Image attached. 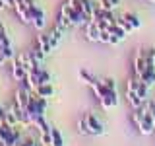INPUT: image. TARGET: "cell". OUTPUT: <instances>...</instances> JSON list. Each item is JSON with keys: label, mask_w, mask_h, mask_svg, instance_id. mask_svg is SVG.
<instances>
[{"label": "cell", "mask_w": 155, "mask_h": 146, "mask_svg": "<svg viewBox=\"0 0 155 146\" xmlns=\"http://www.w3.org/2000/svg\"><path fill=\"white\" fill-rule=\"evenodd\" d=\"M47 105H48V101L45 99V97H39L35 94H31V97H29V103H27V113H29V117H31V121H35L37 117H43V115H45Z\"/></svg>", "instance_id": "1"}, {"label": "cell", "mask_w": 155, "mask_h": 146, "mask_svg": "<svg viewBox=\"0 0 155 146\" xmlns=\"http://www.w3.org/2000/svg\"><path fill=\"white\" fill-rule=\"evenodd\" d=\"M60 12L64 14V16H68V19L72 22V26H87V23H89V19L85 18V14H84V12H80V10L72 8L68 2H64V4H62Z\"/></svg>", "instance_id": "2"}, {"label": "cell", "mask_w": 155, "mask_h": 146, "mask_svg": "<svg viewBox=\"0 0 155 146\" xmlns=\"http://www.w3.org/2000/svg\"><path fill=\"white\" fill-rule=\"evenodd\" d=\"M27 8H29V12H31V23L35 26V29L43 31V29H45V23H47L45 22V12L35 4V0H27Z\"/></svg>", "instance_id": "3"}, {"label": "cell", "mask_w": 155, "mask_h": 146, "mask_svg": "<svg viewBox=\"0 0 155 146\" xmlns=\"http://www.w3.org/2000/svg\"><path fill=\"white\" fill-rule=\"evenodd\" d=\"M143 103H145V101H143ZM136 127H138V130H140L142 134H145V136L155 133V117H153L151 113H149L147 105H145V111H143L142 119H140V123L136 125Z\"/></svg>", "instance_id": "4"}, {"label": "cell", "mask_w": 155, "mask_h": 146, "mask_svg": "<svg viewBox=\"0 0 155 146\" xmlns=\"http://www.w3.org/2000/svg\"><path fill=\"white\" fill-rule=\"evenodd\" d=\"M85 119H87V127H89V134H95V136H103L105 134V127H103V123H101L99 119H97V115L87 113Z\"/></svg>", "instance_id": "5"}, {"label": "cell", "mask_w": 155, "mask_h": 146, "mask_svg": "<svg viewBox=\"0 0 155 146\" xmlns=\"http://www.w3.org/2000/svg\"><path fill=\"white\" fill-rule=\"evenodd\" d=\"M12 76L16 78L18 82H23L27 78V68L23 66V62L19 61L18 57H14V66H12Z\"/></svg>", "instance_id": "6"}, {"label": "cell", "mask_w": 155, "mask_h": 146, "mask_svg": "<svg viewBox=\"0 0 155 146\" xmlns=\"http://www.w3.org/2000/svg\"><path fill=\"white\" fill-rule=\"evenodd\" d=\"M29 97H31V90H27V88H23V90H18L16 96H14V105L21 107V109H27Z\"/></svg>", "instance_id": "7"}, {"label": "cell", "mask_w": 155, "mask_h": 146, "mask_svg": "<svg viewBox=\"0 0 155 146\" xmlns=\"http://www.w3.org/2000/svg\"><path fill=\"white\" fill-rule=\"evenodd\" d=\"M143 70H145V51H143V49H138V51H136V57H134V72H136V78L142 76Z\"/></svg>", "instance_id": "8"}, {"label": "cell", "mask_w": 155, "mask_h": 146, "mask_svg": "<svg viewBox=\"0 0 155 146\" xmlns=\"http://www.w3.org/2000/svg\"><path fill=\"white\" fill-rule=\"evenodd\" d=\"M99 101H101V105H103V109H110V107H116V105H118V96H116V90H109Z\"/></svg>", "instance_id": "9"}, {"label": "cell", "mask_w": 155, "mask_h": 146, "mask_svg": "<svg viewBox=\"0 0 155 146\" xmlns=\"http://www.w3.org/2000/svg\"><path fill=\"white\" fill-rule=\"evenodd\" d=\"M33 94L39 96V97H45V99H48V97H52V94H54V88H52L51 82H48V84H39L35 90H33Z\"/></svg>", "instance_id": "10"}, {"label": "cell", "mask_w": 155, "mask_h": 146, "mask_svg": "<svg viewBox=\"0 0 155 146\" xmlns=\"http://www.w3.org/2000/svg\"><path fill=\"white\" fill-rule=\"evenodd\" d=\"M14 10H16V14L19 16V19H21L23 23H31V12H29L27 4H16Z\"/></svg>", "instance_id": "11"}, {"label": "cell", "mask_w": 155, "mask_h": 146, "mask_svg": "<svg viewBox=\"0 0 155 146\" xmlns=\"http://www.w3.org/2000/svg\"><path fill=\"white\" fill-rule=\"evenodd\" d=\"M85 35H87L89 41H99V37H101L99 26H97L95 22H89V23H87V29H85Z\"/></svg>", "instance_id": "12"}, {"label": "cell", "mask_w": 155, "mask_h": 146, "mask_svg": "<svg viewBox=\"0 0 155 146\" xmlns=\"http://www.w3.org/2000/svg\"><path fill=\"white\" fill-rule=\"evenodd\" d=\"M126 99H128V103L132 105V109H138V107L143 105V99L136 94V90H126Z\"/></svg>", "instance_id": "13"}, {"label": "cell", "mask_w": 155, "mask_h": 146, "mask_svg": "<svg viewBox=\"0 0 155 146\" xmlns=\"http://www.w3.org/2000/svg\"><path fill=\"white\" fill-rule=\"evenodd\" d=\"M78 78H80V80L84 82V84H87V86H95L97 82H99V80H97V78L91 74L89 70H85V68H81V70L78 72Z\"/></svg>", "instance_id": "14"}, {"label": "cell", "mask_w": 155, "mask_h": 146, "mask_svg": "<svg viewBox=\"0 0 155 146\" xmlns=\"http://www.w3.org/2000/svg\"><path fill=\"white\" fill-rule=\"evenodd\" d=\"M140 80L143 82L145 86H155V68H145V70L142 72V76H140Z\"/></svg>", "instance_id": "15"}, {"label": "cell", "mask_w": 155, "mask_h": 146, "mask_svg": "<svg viewBox=\"0 0 155 146\" xmlns=\"http://www.w3.org/2000/svg\"><path fill=\"white\" fill-rule=\"evenodd\" d=\"M97 4L93 2V0H81V12L85 14V18L91 22V18H93V12H95Z\"/></svg>", "instance_id": "16"}, {"label": "cell", "mask_w": 155, "mask_h": 146, "mask_svg": "<svg viewBox=\"0 0 155 146\" xmlns=\"http://www.w3.org/2000/svg\"><path fill=\"white\" fill-rule=\"evenodd\" d=\"M37 45L41 47V51L45 53V55H48V53L52 51V49H51V35L41 33V35H39V39H37Z\"/></svg>", "instance_id": "17"}, {"label": "cell", "mask_w": 155, "mask_h": 146, "mask_svg": "<svg viewBox=\"0 0 155 146\" xmlns=\"http://www.w3.org/2000/svg\"><path fill=\"white\" fill-rule=\"evenodd\" d=\"M64 31H66V29H62V27H58V26L52 29V33H51V49H52V51L58 47V43H60V39H62V35H64Z\"/></svg>", "instance_id": "18"}, {"label": "cell", "mask_w": 155, "mask_h": 146, "mask_svg": "<svg viewBox=\"0 0 155 146\" xmlns=\"http://www.w3.org/2000/svg\"><path fill=\"white\" fill-rule=\"evenodd\" d=\"M51 146H64V136L54 127H51Z\"/></svg>", "instance_id": "19"}, {"label": "cell", "mask_w": 155, "mask_h": 146, "mask_svg": "<svg viewBox=\"0 0 155 146\" xmlns=\"http://www.w3.org/2000/svg\"><path fill=\"white\" fill-rule=\"evenodd\" d=\"M107 31H109V33H110V35H114V37H118V39H120V41H122V39H124L126 35H128V33H126V31H124V29H122V27H120V26H118V23H110V26H109V29H107Z\"/></svg>", "instance_id": "20"}, {"label": "cell", "mask_w": 155, "mask_h": 146, "mask_svg": "<svg viewBox=\"0 0 155 146\" xmlns=\"http://www.w3.org/2000/svg\"><path fill=\"white\" fill-rule=\"evenodd\" d=\"M33 125L39 129V133H51V125L45 121V115H43V117H37V119L33 121Z\"/></svg>", "instance_id": "21"}, {"label": "cell", "mask_w": 155, "mask_h": 146, "mask_svg": "<svg viewBox=\"0 0 155 146\" xmlns=\"http://www.w3.org/2000/svg\"><path fill=\"white\" fill-rule=\"evenodd\" d=\"M147 92H149V86H145L143 82L138 78V82H136V94H138V96L145 101V99H147Z\"/></svg>", "instance_id": "22"}, {"label": "cell", "mask_w": 155, "mask_h": 146, "mask_svg": "<svg viewBox=\"0 0 155 146\" xmlns=\"http://www.w3.org/2000/svg\"><path fill=\"white\" fill-rule=\"evenodd\" d=\"M122 18H124V19H126V22H128L134 29H140V27H142V19L136 16V14H128V12H126Z\"/></svg>", "instance_id": "23"}, {"label": "cell", "mask_w": 155, "mask_h": 146, "mask_svg": "<svg viewBox=\"0 0 155 146\" xmlns=\"http://www.w3.org/2000/svg\"><path fill=\"white\" fill-rule=\"evenodd\" d=\"M118 4H120V0H97V6L103 10H114V8H118Z\"/></svg>", "instance_id": "24"}, {"label": "cell", "mask_w": 155, "mask_h": 146, "mask_svg": "<svg viewBox=\"0 0 155 146\" xmlns=\"http://www.w3.org/2000/svg\"><path fill=\"white\" fill-rule=\"evenodd\" d=\"M4 123H8V125H12V127L18 125V117H16V113H14V109L6 111V115H4Z\"/></svg>", "instance_id": "25"}, {"label": "cell", "mask_w": 155, "mask_h": 146, "mask_svg": "<svg viewBox=\"0 0 155 146\" xmlns=\"http://www.w3.org/2000/svg\"><path fill=\"white\" fill-rule=\"evenodd\" d=\"M114 23H118V26H120V27H122V29H124V31H126V33H130V31H134V27H132V26H130V23H128V22H126V19H124V18H116V19H114Z\"/></svg>", "instance_id": "26"}, {"label": "cell", "mask_w": 155, "mask_h": 146, "mask_svg": "<svg viewBox=\"0 0 155 146\" xmlns=\"http://www.w3.org/2000/svg\"><path fill=\"white\" fill-rule=\"evenodd\" d=\"M0 53H2V57L6 58V61H8V58H14V57H16V55H14V49H12V45H4L2 49H0Z\"/></svg>", "instance_id": "27"}, {"label": "cell", "mask_w": 155, "mask_h": 146, "mask_svg": "<svg viewBox=\"0 0 155 146\" xmlns=\"http://www.w3.org/2000/svg\"><path fill=\"white\" fill-rule=\"evenodd\" d=\"M51 82V74L45 70V68H41L39 70V84H48Z\"/></svg>", "instance_id": "28"}, {"label": "cell", "mask_w": 155, "mask_h": 146, "mask_svg": "<svg viewBox=\"0 0 155 146\" xmlns=\"http://www.w3.org/2000/svg\"><path fill=\"white\" fill-rule=\"evenodd\" d=\"M78 130H80L81 134H89V127H87V119H85V117H81V121L78 123Z\"/></svg>", "instance_id": "29"}, {"label": "cell", "mask_w": 155, "mask_h": 146, "mask_svg": "<svg viewBox=\"0 0 155 146\" xmlns=\"http://www.w3.org/2000/svg\"><path fill=\"white\" fill-rule=\"evenodd\" d=\"M41 146H51V133H41Z\"/></svg>", "instance_id": "30"}, {"label": "cell", "mask_w": 155, "mask_h": 146, "mask_svg": "<svg viewBox=\"0 0 155 146\" xmlns=\"http://www.w3.org/2000/svg\"><path fill=\"white\" fill-rule=\"evenodd\" d=\"M101 82H103V84L109 88V90H116V82L113 80V78H105V80H101Z\"/></svg>", "instance_id": "31"}, {"label": "cell", "mask_w": 155, "mask_h": 146, "mask_svg": "<svg viewBox=\"0 0 155 146\" xmlns=\"http://www.w3.org/2000/svg\"><path fill=\"white\" fill-rule=\"evenodd\" d=\"M109 41H110V33H109V31H101L99 43H109Z\"/></svg>", "instance_id": "32"}, {"label": "cell", "mask_w": 155, "mask_h": 146, "mask_svg": "<svg viewBox=\"0 0 155 146\" xmlns=\"http://www.w3.org/2000/svg\"><path fill=\"white\" fill-rule=\"evenodd\" d=\"M18 146H39L35 140H31V138H27V140H19V144Z\"/></svg>", "instance_id": "33"}, {"label": "cell", "mask_w": 155, "mask_h": 146, "mask_svg": "<svg viewBox=\"0 0 155 146\" xmlns=\"http://www.w3.org/2000/svg\"><path fill=\"white\" fill-rule=\"evenodd\" d=\"M68 4H70L72 8H76V10L81 12V0H68Z\"/></svg>", "instance_id": "34"}, {"label": "cell", "mask_w": 155, "mask_h": 146, "mask_svg": "<svg viewBox=\"0 0 155 146\" xmlns=\"http://www.w3.org/2000/svg\"><path fill=\"white\" fill-rule=\"evenodd\" d=\"M33 55H35V57L39 58V61H43V57H45V53H43V51H41V47L37 45V47H35V51H33Z\"/></svg>", "instance_id": "35"}, {"label": "cell", "mask_w": 155, "mask_h": 146, "mask_svg": "<svg viewBox=\"0 0 155 146\" xmlns=\"http://www.w3.org/2000/svg\"><path fill=\"white\" fill-rule=\"evenodd\" d=\"M116 43H120V39H118V37H114V35H110V41H109V45H116Z\"/></svg>", "instance_id": "36"}, {"label": "cell", "mask_w": 155, "mask_h": 146, "mask_svg": "<svg viewBox=\"0 0 155 146\" xmlns=\"http://www.w3.org/2000/svg\"><path fill=\"white\" fill-rule=\"evenodd\" d=\"M4 4H6L8 8H14L16 6V0H4Z\"/></svg>", "instance_id": "37"}, {"label": "cell", "mask_w": 155, "mask_h": 146, "mask_svg": "<svg viewBox=\"0 0 155 146\" xmlns=\"http://www.w3.org/2000/svg\"><path fill=\"white\" fill-rule=\"evenodd\" d=\"M4 61H6V58L2 57V53H0V64H4Z\"/></svg>", "instance_id": "38"}, {"label": "cell", "mask_w": 155, "mask_h": 146, "mask_svg": "<svg viewBox=\"0 0 155 146\" xmlns=\"http://www.w3.org/2000/svg\"><path fill=\"white\" fill-rule=\"evenodd\" d=\"M0 146H4V144H0Z\"/></svg>", "instance_id": "39"}]
</instances>
